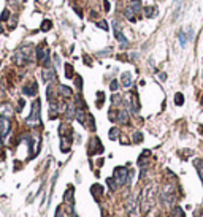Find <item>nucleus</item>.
Here are the masks:
<instances>
[{
  "instance_id": "nucleus-1",
  "label": "nucleus",
  "mask_w": 203,
  "mask_h": 217,
  "mask_svg": "<svg viewBox=\"0 0 203 217\" xmlns=\"http://www.w3.org/2000/svg\"><path fill=\"white\" fill-rule=\"evenodd\" d=\"M27 124L29 125H40L41 124V119H40V100L37 98L32 105V111H30V116L27 117Z\"/></svg>"
},
{
  "instance_id": "nucleus-2",
  "label": "nucleus",
  "mask_w": 203,
  "mask_h": 217,
  "mask_svg": "<svg viewBox=\"0 0 203 217\" xmlns=\"http://www.w3.org/2000/svg\"><path fill=\"white\" fill-rule=\"evenodd\" d=\"M127 178H129V171L126 167H118L114 170V181L118 182V186H124L127 182Z\"/></svg>"
},
{
  "instance_id": "nucleus-3",
  "label": "nucleus",
  "mask_w": 203,
  "mask_h": 217,
  "mask_svg": "<svg viewBox=\"0 0 203 217\" xmlns=\"http://www.w3.org/2000/svg\"><path fill=\"white\" fill-rule=\"evenodd\" d=\"M54 79H56V71H54V68H51V67L43 68V81L45 82H51Z\"/></svg>"
},
{
  "instance_id": "nucleus-4",
  "label": "nucleus",
  "mask_w": 203,
  "mask_h": 217,
  "mask_svg": "<svg viewBox=\"0 0 203 217\" xmlns=\"http://www.w3.org/2000/svg\"><path fill=\"white\" fill-rule=\"evenodd\" d=\"M8 132H10V121H8V117H0V133H2V136L8 135Z\"/></svg>"
},
{
  "instance_id": "nucleus-5",
  "label": "nucleus",
  "mask_w": 203,
  "mask_h": 217,
  "mask_svg": "<svg viewBox=\"0 0 203 217\" xmlns=\"http://www.w3.org/2000/svg\"><path fill=\"white\" fill-rule=\"evenodd\" d=\"M11 114H13V109H11V106L8 103L7 105L3 103L2 106H0V116H2V117H10Z\"/></svg>"
},
{
  "instance_id": "nucleus-6",
  "label": "nucleus",
  "mask_w": 203,
  "mask_h": 217,
  "mask_svg": "<svg viewBox=\"0 0 203 217\" xmlns=\"http://www.w3.org/2000/svg\"><path fill=\"white\" fill-rule=\"evenodd\" d=\"M121 82H122L124 87H130L132 86V75H130V73H129V71L122 73V75H121Z\"/></svg>"
},
{
  "instance_id": "nucleus-7",
  "label": "nucleus",
  "mask_w": 203,
  "mask_h": 217,
  "mask_svg": "<svg viewBox=\"0 0 203 217\" xmlns=\"http://www.w3.org/2000/svg\"><path fill=\"white\" fill-rule=\"evenodd\" d=\"M22 90H24L26 95H35V94H37V84H35L34 81H32L30 84H27Z\"/></svg>"
},
{
  "instance_id": "nucleus-8",
  "label": "nucleus",
  "mask_w": 203,
  "mask_h": 217,
  "mask_svg": "<svg viewBox=\"0 0 203 217\" xmlns=\"http://www.w3.org/2000/svg\"><path fill=\"white\" fill-rule=\"evenodd\" d=\"M132 109H133V113L140 111V101H138V95L137 94L132 95Z\"/></svg>"
},
{
  "instance_id": "nucleus-9",
  "label": "nucleus",
  "mask_w": 203,
  "mask_h": 217,
  "mask_svg": "<svg viewBox=\"0 0 203 217\" xmlns=\"http://www.w3.org/2000/svg\"><path fill=\"white\" fill-rule=\"evenodd\" d=\"M91 192H92V195H95V197H99V198H100L102 195H103V187L99 186V184H95V186H92Z\"/></svg>"
},
{
  "instance_id": "nucleus-10",
  "label": "nucleus",
  "mask_w": 203,
  "mask_h": 217,
  "mask_svg": "<svg viewBox=\"0 0 203 217\" xmlns=\"http://www.w3.org/2000/svg\"><path fill=\"white\" fill-rule=\"evenodd\" d=\"M59 90H61V94H62L64 97H72V95H73V92H72L70 87H67V86H64V84L59 86Z\"/></svg>"
},
{
  "instance_id": "nucleus-11",
  "label": "nucleus",
  "mask_w": 203,
  "mask_h": 217,
  "mask_svg": "<svg viewBox=\"0 0 203 217\" xmlns=\"http://www.w3.org/2000/svg\"><path fill=\"white\" fill-rule=\"evenodd\" d=\"M156 15H157V10H156L154 7H146L145 8V16L146 17H154Z\"/></svg>"
},
{
  "instance_id": "nucleus-12",
  "label": "nucleus",
  "mask_w": 203,
  "mask_h": 217,
  "mask_svg": "<svg viewBox=\"0 0 203 217\" xmlns=\"http://www.w3.org/2000/svg\"><path fill=\"white\" fill-rule=\"evenodd\" d=\"M133 13H135V11H133V8H132V7L126 8V11H124V15H126L129 19H130V22H135V21H137V17H135V15H133Z\"/></svg>"
},
{
  "instance_id": "nucleus-13",
  "label": "nucleus",
  "mask_w": 203,
  "mask_h": 217,
  "mask_svg": "<svg viewBox=\"0 0 203 217\" xmlns=\"http://www.w3.org/2000/svg\"><path fill=\"white\" fill-rule=\"evenodd\" d=\"M119 122L129 124V113L126 111V109H121V111H119Z\"/></svg>"
},
{
  "instance_id": "nucleus-14",
  "label": "nucleus",
  "mask_w": 203,
  "mask_h": 217,
  "mask_svg": "<svg viewBox=\"0 0 203 217\" xmlns=\"http://www.w3.org/2000/svg\"><path fill=\"white\" fill-rule=\"evenodd\" d=\"M65 76L68 78V79L75 76V70H73V67L70 65V63H65Z\"/></svg>"
},
{
  "instance_id": "nucleus-15",
  "label": "nucleus",
  "mask_w": 203,
  "mask_h": 217,
  "mask_svg": "<svg viewBox=\"0 0 203 217\" xmlns=\"http://www.w3.org/2000/svg\"><path fill=\"white\" fill-rule=\"evenodd\" d=\"M194 165H195V168L198 170V174H200V179L203 181V162H202V160H195V162H194Z\"/></svg>"
},
{
  "instance_id": "nucleus-16",
  "label": "nucleus",
  "mask_w": 203,
  "mask_h": 217,
  "mask_svg": "<svg viewBox=\"0 0 203 217\" xmlns=\"http://www.w3.org/2000/svg\"><path fill=\"white\" fill-rule=\"evenodd\" d=\"M43 32H48V30H51L53 29V24H51V21L49 19H45L43 22H41V27H40Z\"/></svg>"
},
{
  "instance_id": "nucleus-17",
  "label": "nucleus",
  "mask_w": 203,
  "mask_h": 217,
  "mask_svg": "<svg viewBox=\"0 0 203 217\" xmlns=\"http://www.w3.org/2000/svg\"><path fill=\"white\" fill-rule=\"evenodd\" d=\"M130 5H132V8H133V11H135V13L141 11V0H132Z\"/></svg>"
},
{
  "instance_id": "nucleus-18",
  "label": "nucleus",
  "mask_w": 203,
  "mask_h": 217,
  "mask_svg": "<svg viewBox=\"0 0 203 217\" xmlns=\"http://www.w3.org/2000/svg\"><path fill=\"white\" fill-rule=\"evenodd\" d=\"M87 124H89V130L94 132L95 130V122H94V117H92V114H87Z\"/></svg>"
},
{
  "instance_id": "nucleus-19",
  "label": "nucleus",
  "mask_w": 203,
  "mask_h": 217,
  "mask_svg": "<svg viewBox=\"0 0 203 217\" xmlns=\"http://www.w3.org/2000/svg\"><path fill=\"white\" fill-rule=\"evenodd\" d=\"M132 141H133V143H141V141H143V133L135 132V133L132 135Z\"/></svg>"
},
{
  "instance_id": "nucleus-20",
  "label": "nucleus",
  "mask_w": 203,
  "mask_h": 217,
  "mask_svg": "<svg viewBox=\"0 0 203 217\" xmlns=\"http://www.w3.org/2000/svg\"><path fill=\"white\" fill-rule=\"evenodd\" d=\"M107 184L110 186V189H111L113 192H114V190H116V189H118V182L114 181V178H110V179H107Z\"/></svg>"
},
{
  "instance_id": "nucleus-21",
  "label": "nucleus",
  "mask_w": 203,
  "mask_h": 217,
  "mask_svg": "<svg viewBox=\"0 0 203 217\" xmlns=\"http://www.w3.org/2000/svg\"><path fill=\"white\" fill-rule=\"evenodd\" d=\"M72 195H73V187H70V190H67V193H65V201L73 205V197Z\"/></svg>"
},
{
  "instance_id": "nucleus-22",
  "label": "nucleus",
  "mask_w": 203,
  "mask_h": 217,
  "mask_svg": "<svg viewBox=\"0 0 203 217\" xmlns=\"http://www.w3.org/2000/svg\"><path fill=\"white\" fill-rule=\"evenodd\" d=\"M175 103H176L178 106H181L184 103V95L183 94H176V95H175Z\"/></svg>"
},
{
  "instance_id": "nucleus-23",
  "label": "nucleus",
  "mask_w": 203,
  "mask_h": 217,
  "mask_svg": "<svg viewBox=\"0 0 203 217\" xmlns=\"http://www.w3.org/2000/svg\"><path fill=\"white\" fill-rule=\"evenodd\" d=\"M95 25H97V27H100V29H103V30H108V24H107V21H99V22H95Z\"/></svg>"
},
{
  "instance_id": "nucleus-24",
  "label": "nucleus",
  "mask_w": 203,
  "mask_h": 217,
  "mask_svg": "<svg viewBox=\"0 0 203 217\" xmlns=\"http://www.w3.org/2000/svg\"><path fill=\"white\" fill-rule=\"evenodd\" d=\"M75 81H76V87L81 90V89H83V78H81L80 75H76V76H75Z\"/></svg>"
},
{
  "instance_id": "nucleus-25",
  "label": "nucleus",
  "mask_w": 203,
  "mask_h": 217,
  "mask_svg": "<svg viewBox=\"0 0 203 217\" xmlns=\"http://www.w3.org/2000/svg\"><path fill=\"white\" fill-rule=\"evenodd\" d=\"M118 133H119V130H118L116 127L111 128V130H110V138H111V140H116V138H118Z\"/></svg>"
},
{
  "instance_id": "nucleus-26",
  "label": "nucleus",
  "mask_w": 203,
  "mask_h": 217,
  "mask_svg": "<svg viewBox=\"0 0 203 217\" xmlns=\"http://www.w3.org/2000/svg\"><path fill=\"white\" fill-rule=\"evenodd\" d=\"M8 17H10V11H8V10H3V11H2V16H0V19H2V22L8 21Z\"/></svg>"
},
{
  "instance_id": "nucleus-27",
  "label": "nucleus",
  "mask_w": 203,
  "mask_h": 217,
  "mask_svg": "<svg viewBox=\"0 0 203 217\" xmlns=\"http://www.w3.org/2000/svg\"><path fill=\"white\" fill-rule=\"evenodd\" d=\"M173 214L176 216V217H184V212H183L181 208H175V209H173Z\"/></svg>"
},
{
  "instance_id": "nucleus-28",
  "label": "nucleus",
  "mask_w": 203,
  "mask_h": 217,
  "mask_svg": "<svg viewBox=\"0 0 203 217\" xmlns=\"http://www.w3.org/2000/svg\"><path fill=\"white\" fill-rule=\"evenodd\" d=\"M179 41H181V46H186V43H187L186 33H179Z\"/></svg>"
},
{
  "instance_id": "nucleus-29",
  "label": "nucleus",
  "mask_w": 203,
  "mask_h": 217,
  "mask_svg": "<svg viewBox=\"0 0 203 217\" xmlns=\"http://www.w3.org/2000/svg\"><path fill=\"white\" fill-rule=\"evenodd\" d=\"M118 87H119L118 81H116V79H113V81H111V84H110V89H111V90H118Z\"/></svg>"
},
{
  "instance_id": "nucleus-30",
  "label": "nucleus",
  "mask_w": 203,
  "mask_h": 217,
  "mask_svg": "<svg viewBox=\"0 0 203 217\" xmlns=\"http://www.w3.org/2000/svg\"><path fill=\"white\" fill-rule=\"evenodd\" d=\"M103 7H105V11H110V10H111V5H110L108 0H105V2H103Z\"/></svg>"
},
{
  "instance_id": "nucleus-31",
  "label": "nucleus",
  "mask_w": 203,
  "mask_h": 217,
  "mask_svg": "<svg viewBox=\"0 0 203 217\" xmlns=\"http://www.w3.org/2000/svg\"><path fill=\"white\" fill-rule=\"evenodd\" d=\"M22 106H24V100H19V105H18V111H21Z\"/></svg>"
},
{
  "instance_id": "nucleus-32",
  "label": "nucleus",
  "mask_w": 203,
  "mask_h": 217,
  "mask_svg": "<svg viewBox=\"0 0 203 217\" xmlns=\"http://www.w3.org/2000/svg\"><path fill=\"white\" fill-rule=\"evenodd\" d=\"M0 147H2V133H0Z\"/></svg>"
},
{
  "instance_id": "nucleus-33",
  "label": "nucleus",
  "mask_w": 203,
  "mask_h": 217,
  "mask_svg": "<svg viewBox=\"0 0 203 217\" xmlns=\"http://www.w3.org/2000/svg\"><path fill=\"white\" fill-rule=\"evenodd\" d=\"M38 2H43L45 3V2H48V0H38Z\"/></svg>"
}]
</instances>
